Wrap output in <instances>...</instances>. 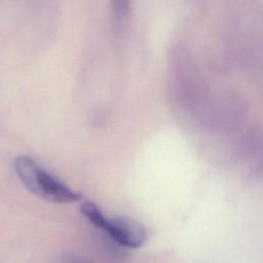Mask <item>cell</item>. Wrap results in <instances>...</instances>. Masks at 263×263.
Returning a JSON list of instances; mask_svg holds the SVG:
<instances>
[{
	"instance_id": "cell-1",
	"label": "cell",
	"mask_w": 263,
	"mask_h": 263,
	"mask_svg": "<svg viewBox=\"0 0 263 263\" xmlns=\"http://www.w3.org/2000/svg\"><path fill=\"white\" fill-rule=\"evenodd\" d=\"M13 166L26 188L44 200L54 203H71L82 196L27 155L17 156Z\"/></svg>"
},
{
	"instance_id": "cell-2",
	"label": "cell",
	"mask_w": 263,
	"mask_h": 263,
	"mask_svg": "<svg viewBox=\"0 0 263 263\" xmlns=\"http://www.w3.org/2000/svg\"><path fill=\"white\" fill-rule=\"evenodd\" d=\"M81 213L95 226L103 229L118 245L138 249L146 241V230L138 222L127 218H109L101 209L90 201H85L80 205Z\"/></svg>"
},
{
	"instance_id": "cell-3",
	"label": "cell",
	"mask_w": 263,
	"mask_h": 263,
	"mask_svg": "<svg viewBox=\"0 0 263 263\" xmlns=\"http://www.w3.org/2000/svg\"><path fill=\"white\" fill-rule=\"evenodd\" d=\"M132 0H111V8L116 23H122L128 14Z\"/></svg>"
}]
</instances>
